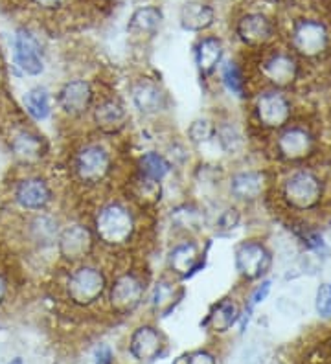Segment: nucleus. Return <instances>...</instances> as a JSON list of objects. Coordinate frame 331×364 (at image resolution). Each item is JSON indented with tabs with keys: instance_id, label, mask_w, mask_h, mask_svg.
<instances>
[{
	"instance_id": "nucleus-8",
	"label": "nucleus",
	"mask_w": 331,
	"mask_h": 364,
	"mask_svg": "<svg viewBox=\"0 0 331 364\" xmlns=\"http://www.w3.org/2000/svg\"><path fill=\"white\" fill-rule=\"evenodd\" d=\"M107 80L87 72H70L53 87L56 120L65 125L68 133L85 129L94 103L100 98Z\"/></svg>"
},
{
	"instance_id": "nucleus-11",
	"label": "nucleus",
	"mask_w": 331,
	"mask_h": 364,
	"mask_svg": "<svg viewBox=\"0 0 331 364\" xmlns=\"http://www.w3.org/2000/svg\"><path fill=\"white\" fill-rule=\"evenodd\" d=\"M135 125L137 124L122 89L107 80L100 98L96 100L93 111L88 114L83 131L112 142H127Z\"/></svg>"
},
{
	"instance_id": "nucleus-27",
	"label": "nucleus",
	"mask_w": 331,
	"mask_h": 364,
	"mask_svg": "<svg viewBox=\"0 0 331 364\" xmlns=\"http://www.w3.org/2000/svg\"><path fill=\"white\" fill-rule=\"evenodd\" d=\"M184 298L186 284L160 271L159 274H153V280L149 284L144 316L162 322L179 309V306L184 302Z\"/></svg>"
},
{
	"instance_id": "nucleus-16",
	"label": "nucleus",
	"mask_w": 331,
	"mask_h": 364,
	"mask_svg": "<svg viewBox=\"0 0 331 364\" xmlns=\"http://www.w3.org/2000/svg\"><path fill=\"white\" fill-rule=\"evenodd\" d=\"M157 232L162 241L172 237H201L208 235V215L203 203L186 196L169 203L157 215Z\"/></svg>"
},
{
	"instance_id": "nucleus-20",
	"label": "nucleus",
	"mask_w": 331,
	"mask_h": 364,
	"mask_svg": "<svg viewBox=\"0 0 331 364\" xmlns=\"http://www.w3.org/2000/svg\"><path fill=\"white\" fill-rule=\"evenodd\" d=\"M66 212L52 210V212L31 213V215H15L19 221V241L33 256H50L56 262V243L59 230L63 227ZM58 265V263H56Z\"/></svg>"
},
{
	"instance_id": "nucleus-3",
	"label": "nucleus",
	"mask_w": 331,
	"mask_h": 364,
	"mask_svg": "<svg viewBox=\"0 0 331 364\" xmlns=\"http://www.w3.org/2000/svg\"><path fill=\"white\" fill-rule=\"evenodd\" d=\"M112 262L96 256L87 262L53 269V293L70 315L103 316Z\"/></svg>"
},
{
	"instance_id": "nucleus-4",
	"label": "nucleus",
	"mask_w": 331,
	"mask_h": 364,
	"mask_svg": "<svg viewBox=\"0 0 331 364\" xmlns=\"http://www.w3.org/2000/svg\"><path fill=\"white\" fill-rule=\"evenodd\" d=\"M327 199V178L313 164L291 166L273 171L269 200L298 223L318 213Z\"/></svg>"
},
{
	"instance_id": "nucleus-6",
	"label": "nucleus",
	"mask_w": 331,
	"mask_h": 364,
	"mask_svg": "<svg viewBox=\"0 0 331 364\" xmlns=\"http://www.w3.org/2000/svg\"><path fill=\"white\" fill-rule=\"evenodd\" d=\"M65 196L68 193L61 177L48 168L19 169L6 190L8 205L15 215L63 210Z\"/></svg>"
},
{
	"instance_id": "nucleus-40",
	"label": "nucleus",
	"mask_w": 331,
	"mask_h": 364,
	"mask_svg": "<svg viewBox=\"0 0 331 364\" xmlns=\"http://www.w3.org/2000/svg\"><path fill=\"white\" fill-rule=\"evenodd\" d=\"M6 364H26V363H24V359H22V357H14V359H9Z\"/></svg>"
},
{
	"instance_id": "nucleus-36",
	"label": "nucleus",
	"mask_w": 331,
	"mask_h": 364,
	"mask_svg": "<svg viewBox=\"0 0 331 364\" xmlns=\"http://www.w3.org/2000/svg\"><path fill=\"white\" fill-rule=\"evenodd\" d=\"M90 364H118L116 350L109 342H98L90 353Z\"/></svg>"
},
{
	"instance_id": "nucleus-9",
	"label": "nucleus",
	"mask_w": 331,
	"mask_h": 364,
	"mask_svg": "<svg viewBox=\"0 0 331 364\" xmlns=\"http://www.w3.org/2000/svg\"><path fill=\"white\" fill-rule=\"evenodd\" d=\"M125 100L137 125H169L173 116V96L157 74L137 72L125 80Z\"/></svg>"
},
{
	"instance_id": "nucleus-2",
	"label": "nucleus",
	"mask_w": 331,
	"mask_h": 364,
	"mask_svg": "<svg viewBox=\"0 0 331 364\" xmlns=\"http://www.w3.org/2000/svg\"><path fill=\"white\" fill-rule=\"evenodd\" d=\"M96 237L100 256L115 262L140 256L147 243L159 240L157 218L138 208L120 190L80 205Z\"/></svg>"
},
{
	"instance_id": "nucleus-22",
	"label": "nucleus",
	"mask_w": 331,
	"mask_h": 364,
	"mask_svg": "<svg viewBox=\"0 0 331 364\" xmlns=\"http://www.w3.org/2000/svg\"><path fill=\"white\" fill-rule=\"evenodd\" d=\"M11 68L19 76L30 81H41L48 72V48L36 30L21 26L11 36Z\"/></svg>"
},
{
	"instance_id": "nucleus-38",
	"label": "nucleus",
	"mask_w": 331,
	"mask_h": 364,
	"mask_svg": "<svg viewBox=\"0 0 331 364\" xmlns=\"http://www.w3.org/2000/svg\"><path fill=\"white\" fill-rule=\"evenodd\" d=\"M15 293V284L11 278V272L6 267L0 265V309L11 302Z\"/></svg>"
},
{
	"instance_id": "nucleus-13",
	"label": "nucleus",
	"mask_w": 331,
	"mask_h": 364,
	"mask_svg": "<svg viewBox=\"0 0 331 364\" xmlns=\"http://www.w3.org/2000/svg\"><path fill=\"white\" fill-rule=\"evenodd\" d=\"M4 140L17 169L48 168L53 162L52 140L24 116L6 127Z\"/></svg>"
},
{
	"instance_id": "nucleus-30",
	"label": "nucleus",
	"mask_w": 331,
	"mask_h": 364,
	"mask_svg": "<svg viewBox=\"0 0 331 364\" xmlns=\"http://www.w3.org/2000/svg\"><path fill=\"white\" fill-rule=\"evenodd\" d=\"M22 116L33 125L48 124L56 120V102H53V87L43 81H33L24 89L19 100Z\"/></svg>"
},
{
	"instance_id": "nucleus-19",
	"label": "nucleus",
	"mask_w": 331,
	"mask_h": 364,
	"mask_svg": "<svg viewBox=\"0 0 331 364\" xmlns=\"http://www.w3.org/2000/svg\"><path fill=\"white\" fill-rule=\"evenodd\" d=\"M270 182H273V171L248 166L245 162L232 164L226 169L223 197L247 210L263 199H269Z\"/></svg>"
},
{
	"instance_id": "nucleus-7",
	"label": "nucleus",
	"mask_w": 331,
	"mask_h": 364,
	"mask_svg": "<svg viewBox=\"0 0 331 364\" xmlns=\"http://www.w3.org/2000/svg\"><path fill=\"white\" fill-rule=\"evenodd\" d=\"M298 118V105L293 92L273 87H254L243 105V120L252 140H267Z\"/></svg>"
},
{
	"instance_id": "nucleus-10",
	"label": "nucleus",
	"mask_w": 331,
	"mask_h": 364,
	"mask_svg": "<svg viewBox=\"0 0 331 364\" xmlns=\"http://www.w3.org/2000/svg\"><path fill=\"white\" fill-rule=\"evenodd\" d=\"M265 149L278 168L313 164L320 151V134L311 122L298 116L278 133L267 138Z\"/></svg>"
},
{
	"instance_id": "nucleus-42",
	"label": "nucleus",
	"mask_w": 331,
	"mask_h": 364,
	"mask_svg": "<svg viewBox=\"0 0 331 364\" xmlns=\"http://www.w3.org/2000/svg\"><path fill=\"white\" fill-rule=\"evenodd\" d=\"M103 2H116V0H103Z\"/></svg>"
},
{
	"instance_id": "nucleus-14",
	"label": "nucleus",
	"mask_w": 331,
	"mask_h": 364,
	"mask_svg": "<svg viewBox=\"0 0 331 364\" xmlns=\"http://www.w3.org/2000/svg\"><path fill=\"white\" fill-rule=\"evenodd\" d=\"M214 240L201 237H172L162 245V269L175 280L188 284L206 269Z\"/></svg>"
},
{
	"instance_id": "nucleus-18",
	"label": "nucleus",
	"mask_w": 331,
	"mask_h": 364,
	"mask_svg": "<svg viewBox=\"0 0 331 364\" xmlns=\"http://www.w3.org/2000/svg\"><path fill=\"white\" fill-rule=\"evenodd\" d=\"M169 353V338L160 322L149 316L132 320L124 341V357L129 364H157Z\"/></svg>"
},
{
	"instance_id": "nucleus-21",
	"label": "nucleus",
	"mask_w": 331,
	"mask_h": 364,
	"mask_svg": "<svg viewBox=\"0 0 331 364\" xmlns=\"http://www.w3.org/2000/svg\"><path fill=\"white\" fill-rule=\"evenodd\" d=\"M274 259L273 247L263 237L248 235L239 240L232 249V265L238 276V285L248 287L269 278Z\"/></svg>"
},
{
	"instance_id": "nucleus-31",
	"label": "nucleus",
	"mask_w": 331,
	"mask_h": 364,
	"mask_svg": "<svg viewBox=\"0 0 331 364\" xmlns=\"http://www.w3.org/2000/svg\"><path fill=\"white\" fill-rule=\"evenodd\" d=\"M182 138L191 147L197 159H214V138H216V114L214 111L191 118L186 125Z\"/></svg>"
},
{
	"instance_id": "nucleus-33",
	"label": "nucleus",
	"mask_w": 331,
	"mask_h": 364,
	"mask_svg": "<svg viewBox=\"0 0 331 364\" xmlns=\"http://www.w3.org/2000/svg\"><path fill=\"white\" fill-rule=\"evenodd\" d=\"M216 21V8L203 0H188L179 9V26L190 33H197V36L208 33Z\"/></svg>"
},
{
	"instance_id": "nucleus-32",
	"label": "nucleus",
	"mask_w": 331,
	"mask_h": 364,
	"mask_svg": "<svg viewBox=\"0 0 331 364\" xmlns=\"http://www.w3.org/2000/svg\"><path fill=\"white\" fill-rule=\"evenodd\" d=\"M164 11L154 4H146L137 8L127 21V33L135 43H149L159 36L164 26Z\"/></svg>"
},
{
	"instance_id": "nucleus-12",
	"label": "nucleus",
	"mask_w": 331,
	"mask_h": 364,
	"mask_svg": "<svg viewBox=\"0 0 331 364\" xmlns=\"http://www.w3.org/2000/svg\"><path fill=\"white\" fill-rule=\"evenodd\" d=\"M254 87L296 90L304 81L305 65L287 46H269L247 58Z\"/></svg>"
},
{
	"instance_id": "nucleus-35",
	"label": "nucleus",
	"mask_w": 331,
	"mask_h": 364,
	"mask_svg": "<svg viewBox=\"0 0 331 364\" xmlns=\"http://www.w3.org/2000/svg\"><path fill=\"white\" fill-rule=\"evenodd\" d=\"M315 309L320 318H331V280L318 285L315 294Z\"/></svg>"
},
{
	"instance_id": "nucleus-5",
	"label": "nucleus",
	"mask_w": 331,
	"mask_h": 364,
	"mask_svg": "<svg viewBox=\"0 0 331 364\" xmlns=\"http://www.w3.org/2000/svg\"><path fill=\"white\" fill-rule=\"evenodd\" d=\"M153 272L144 256H127L112 262L107 287L103 318L129 322L144 315Z\"/></svg>"
},
{
	"instance_id": "nucleus-29",
	"label": "nucleus",
	"mask_w": 331,
	"mask_h": 364,
	"mask_svg": "<svg viewBox=\"0 0 331 364\" xmlns=\"http://www.w3.org/2000/svg\"><path fill=\"white\" fill-rule=\"evenodd\" d=\"M226 58H228L226 43L217 33L208 31L195 39L191 46V61H194L199 81L206 90H210L214 77Z\"/></svg>"
},
{
	"instance_id": "nucleus-26",
	"label": "nucleus",
	"mask_w": 331,
	"mask_h": 364,
	"mask_svg": "<svg viewBox=\"0 0 331 364\" xmlns=\"http://www.w3.org/2000/svg\"><path fill=\"white\" fill-rule=\"evenodd\" d=\"M234 37L245 52L258 53L274 46L276 41V23L270 15L258 9H248L238 15L234 21Z\"/></svg>"
},
{
	"instance_id": "nucleus-15",
	"label": "nucleus",
	"mask_w": 331,
	"mask_h": 364,
	"mask_svg": "<svg viewBox=\"0 0 331 364\" xmlns=\"http://www.w3.org/2000/svg\"><path fill=\"white\" fill-rule=\"evenodd\" d=\"M216 138H214V159L226 166L245 162L252 146V136L243 116H238L230 107H217Z\"/></svg>"
},
{
	"instance_id": "nucleus-23",
	"label": "nucleus",
	"mask_w": 331,
	"mask_h": 364,
	"mask_svg": "<svg viewBox=\"0 0 331 364\" xmlns=\"http://www.w3.org/2000/svg\"><path fill=\"white\" fill-rule=\"evenodd\" d=\"M304 65L324 61L331 50V31L324 21L315 17L298 18L289 30V46Z\"/></svg>"
},
{
	"instance_id": "nucleus-1",
	"label": "nucleus",
	"mask_w": 331,
	"mask_h": 364,
	"mask_svg": "<svg viewBox=\"0 0 331 364\" xmlns=\"http://www.w3.org/2000/svg\"><path fill=\"white\" fill-rule=\"evenodd\" d=\"M127 142H112L88 131L70 133L59 160V177L80 205L120 190L127 173Z\"/></svg>"
},
{
	"instance_id": "nucleus-39",
	"label": "nucleus",
	"mask_w": 331,
	"mask_h": 364,
	"mask_svg": "<svg viewBox=\"0 0 331 364\" xmlns=\"http://www.w3.org/2000/svg\"><path fill=\"white\" fill-rule=\"evenodd\" d=\"M320 353H322V360H320V364H331V333L327 335V338L324 341L322 348H320Z\"/></svg>"
},
{
	"instance_id": "nucleus-28",
	"label": "nucleus",
	"mask_w": 331,
	"mask_h": 364,
	"mask_svg": "<svg viewBox=\"0 0 331 364\" xmlns=\"http://www.w3.org/2000/svg\"><path fill=\"white\" fill-rule=\"evenodd\" d=\"M241 296V293L232 291L208 306L206 313L201 320V329L212 341H221V338L228 337L234 329H238L243 311Z\"/></svg>"
},
{
	"instance_id": "nucleus-34",
	"label": "nucleus",
	"mask_w": 331,
	"mask_h": 364,
	"mask_svg": "<svg viewBox=\"0 0 331 364\" xmlns=\"http://www.w3.org/2000/svg\"><path fill=\"white\" fill-rule=\"evenodd\" d=\"M173 364H221V355L216 346L208 344L184 351L173 360Z\"/></svg>"
},
{
	"instance_id": "nucleus-25",
	"label": "nucleus",
	"mask_w": 331,
	"mask_h": 364,
	"mask_svg": "<svg viewBox=\"0 0 331 364\" xmlns=\"http://www.w3.org/2000/svg\"><path fill=\"white\" fill-rule=\"evenodd\" d=\"M226 169H228V166L225 162H219V160L195 159L194 164L184 173L188 196L197 199L203 205L221 199Z\"/></svg>"
},
{
	"instance_id": "nucleus-17",
	"label": "nucleus",
	"mask_w": 331,
	"mask_h": 364,
	"mask_svg": "<svg viewBox=\"0 0 331 364\" xmlns=\"http://www.w3.org/2000/svg\"><path fill=\"white\" fill-rule=\"evenodd\" d=\"M100 256L96 237L80 208L66 212L56 243V267L74 265Z\"/></svg>"
},
{
	"instance_id": "nucleus-41",
	"label": "nucleus",
	"mask_w": 331,
	"mask_h": 364,
	"mask_svg": "<svg viewBox=\"0 0 331 364\" xmlns=\"http://www.w3.org/2000/svg\"><path fill=\"white\" fill-rule=\"evenodd\" d=\"M0 81H2V63H0Z\"/></svg>"
},
{
	"instance_id": "nucleus-37",
	"label": "nucleus",
	"mask_w": 331,
	"mask_h": 364,
	"mask_svg": "<svg viewBox=\"0 0 331 364\" xmlns=\"http://www.w3.org/2000/svg\"><path fill=\"white\" fill-rule=\"evenodd\" d=\"M28 2L44 15H59L72 4V0H28Z\"/></svg>"
},
{
	"instance_id": "nucleus-24",
	"label": "nucleus",
	"mask_w": 331,
	"mask_h": 364,
	"mask_svg": "<svg viewBox=\"0 0 331 364\" xmlns=\"http://www.w3.org/2000/svg\"><path fill=\"white\" fill-rule=\"evenodd\" d=\"M252 89H254V81L248 63L239 55H228L225 59L210 87V90H214L221 100H226L230 105H245Z\"/></svg>"
}]
</instances>
